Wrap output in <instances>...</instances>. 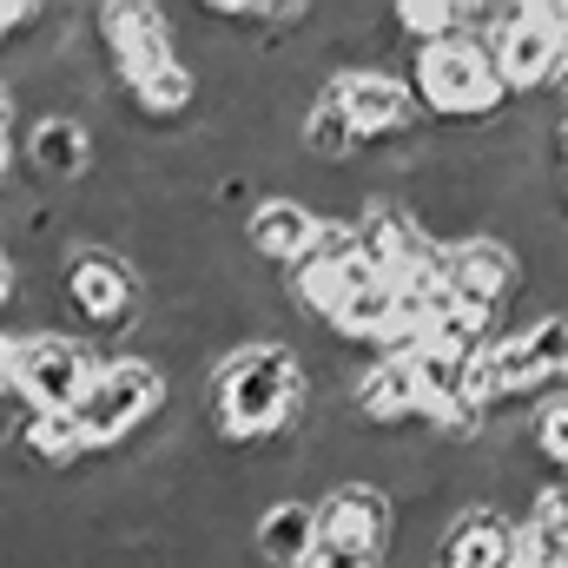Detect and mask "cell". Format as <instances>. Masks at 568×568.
<instances>
[{
    "label": "cell",
    "instance_id": "cell-1",
    "mask_svg": "<svg viewBox=\"0 0 568 568\" xmlns=\"http://www.w3.org/2000/svg\"><path fill=\"white\" fill-rule=\"evenodd\" d=\"M212 429L239 449H272L311 410V371L284 337H258L245 351H225L205 377Z\"/></svg>",
    "mask_w": 568,
    "mask_h": 568
},
{
    "label": "cell",
    "instance_id": "cell-2",
    "mask_svg": "<svg viewBox=\"0 0 568 568\" xmlns=\"http://www.w3.org/2000/svg\"><path fill=\"white\" fill-rule=\"evenodd\" d=\"M410 93L424 100L429 113H443V120H476V126H489V120L509 113V87H503V73H496V47L476 40V33L417 47Z\"/></svg>",
    "mask_w": 568,
    "mask_h": 568
},
{
    "label": "cell",
    "instance_id": "cell-3",
    "mask_svg": "<svg viewBox=\"0 0 568 568\" xmlns=\"http://www.w3.org/2000/svg\"><path fill=\"white\" fill-rule=\"evenodd\" d=\"M159 410H165V371L152 357H140V351H126V357H106L100 364V377L80 397L73 424L87 436V449H113V443H126L140 424H152Z\"/></svg>",
    "mask_w": 568,
    "mask_h": 568
},
{
    "label": "cell",
    "instance_id": "cell-4",
    "mask_svg": "<svg viewBox=\"0 0 568 568\" xmlns=\"http://www.w3.org/2000/svg\"><path fill=\"white\" fill-rule=\"evenodd\" d=\"M100 351L87 337L67 331H40V337H13V364H7V390L27 410H80V397L100 377Z\"/></svg>",
    "mask_w": 568,
    "mask_h": 568
},
{
    "label": "cell",
    "instance_id": "cell-5",
    "mask_svg": "<svg viewBox=\"0 0 568 568\" xmlns=\"http://www.w3.org/2000/svg\"><path fill=\"white\" fill-rule=\"evenodd\" d=\"M53 284H60V291H53L60 311L80 317V324H93V331H120V324H133V311H140V272H133V258H120V252H106V245L67 252L60 272H53Z\"/></svg>",
    "mask_w": 568,
    "mask_h": 568
},
{
    "label": "cell",
    "instance_id": "cell-6",
    "mask_svg": "<svg viewBox=\"0 0 568 568\" xmlns=\"http://www.w3.org/2000/svg\"><path fill=\"white\" fill-rule=\"evenodd\" d=\"M562 13H568V7L516 0L509 27L496 33V73H503V87H509V93H542V87H562V73H568Z\"/></svg>",
    "mask_w": 568,
    "mask_h": 568
},
{
    "label": "cell",
    "instance_id": "cell-7",
    "mask_svg": "<svg viewBox=\"0 0 568 568\" xmlns=\"http://www.w3.org/2000/svg\"><path fill=\"white\" fill-rule=\"evenodd\" d=\"M324 100L357 126L364 145H390L417 133V93H410V80H397L384 67H337L324 80Z\"/></svg>",
    "mask_w": 568,
    "mask_h": 568
},
{
    "label": "cell",
    "instance_id": "cell-8",
    "mask_svg": "<svg viewBox=\"0 0 568 568\" xmlns=\"http://www.w3.org/2000/svg\"><path fill=\"white\" fill-rule=\"evenodd\" d=\"M317 542L384 556L397 542V503L377 483H331L324 503H317Z\"/></svg>",
    "mask_w": 568,
    "mask_h": 568
},
{
    "label": "cell",
    "instance_id": "cell-9",
    "mask_svg": "<svg viewBox=\"0 0 568 568\" xmlns=\"http://www.w3.org/2000/svg\"><path fill=\"white\" fill-rule=\"evenodd\" d=\"M252 549H258L265 568H311V556H317V503H304L291 489L278 503H265L252 516Z\"/></svg>",
    "mask_w": 568,
    "mask_h": 568
},
{
    "label": "cell",
    "instance_id": "cell-10",
    "mask_svg": "<svg viewBox=\"0 0 568 568\" xmlns=\"http://www.w3.org/2000/svg\"><path fill=\"white\" fill-rule=\"evenodd\" d=\"M516 562L568 568V476H542L529 489V516L516 523Z\"/></svg>",
    "mask_w": 568,
    "mask_h": 568
},
{
    "label": "cell",
    "instance_id": "cell-11",
    "mask_svg": "<svg viewBox=\"0 0 568 568\" xmlns=\"http://www.w3.org/2000/svg\"><path fill=\"white\" fill-rule=\"evenodd\" d=\"M27 165L47 179V185H73L93 172V126L80 113H40L33 133H27Z\"/></svg>",
    "mask_w": 568,
    "mask_h": 568
},
{
    "label": "cell",
    "instance_id": "cell-12",
    "mask_svg": "<svg viewBox=\"0 0 568 568\" xmlns=\"http://www.w3.org/2000/svg\"><path fill=\"white\" fill-rule=\"evenodd\" d=\"M311 232H317V212L304 199H291V192L252 205V219H245V245L265 265H304L311 258Z\"/></svg>",
    "mask_w": 568,
    "mask_h": 568
},
{
    "label": "cell",
    "instance_id": "cell-13",
    "mask_svg": "<svg viewBox=\"0 0 568 568\" xmlns=\"http://www.w3.org/2000/svg\"><path fill=\"white\" fill-rule=\"evenodd\" d=\"M390 20H397L417 47H436V40H456V33H463V7H456V0H397Z\"/></svg>",
    "mask_w": 568,
    "mask_h": 568
},
{
    "label": "cell",
    "instance_id": "cell-14",
    "mask_svg": "<svg viewBox=\"0 0 568 568\" xmlns=\"http://www.w3.org/2000/svg\"><path fill=\"white\" fill-rule=\"evenodd\" d=\"M529 443H536V456H549V463H562L568 469V390L562 397H549V404L529 417Z\"/></svg>",
    "mask_w": 568,
    "mask_h": 568
},
{
    "label": "cell",
    "instance_id": "cell-15",
    "mask_svg": "<svg viewBox=\"0 0 568 568\" xmlns=\"http://www.w3.org/2000/svg\"><path fill=\"white\" fill-rule=\"evenodd\" d=\"M311 568H377V556H364V549H337V542H317Z\"/></svg>",
    "mask_w": 568,
    "mask_h": 568
},
{
    "label": "cell",
    "instance_id": "cell-16",
    "mask_svg": "<svg viewBox=\"0 0 568 568\" xmlns=\"http://www.w3.org/2000/svg\"><path fill=\"white\" fill-rule=\"evenodd\" d=\"M13 120H20V100H13V87L0 80V145L13 140Z\"/></svg>",
    "mask_w": 568,
    "mask_h": 568
}]
</instances>
